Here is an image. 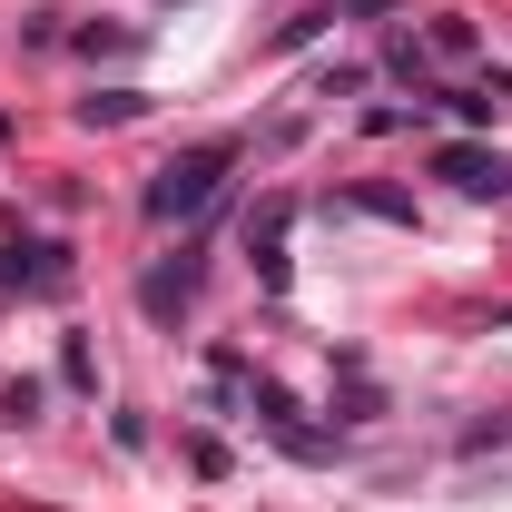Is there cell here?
<instances>
[{
	"instance_id": "cell-7",
	"label": "cell",
	"mask_w": 512,
	"mask_h": 512,
	"mask_svg": "<svg viewBox=\"0 0 512 512\" xmlns=\"http://www.w3.org/2000/svg\"><path fill=\"white\" fill-rule=\"evenodd\" d=\"M138 109H148L138 89H99V99H79V119H89V128H128Z\"/></svg>"
},
{
	"instance_id": "cell-5",
	"label": "cell",
	"mask_w": 512,
	"mask_h": 512,
	"mask_svg": "<svg viewBox=\"0 0 512 512\" xmlns=\"http://www.w3.org/2000/svg\"><path fill=\"white\" fill-rule=\"evenodd\" d=\"M188 296H197V247H188V256H168V266H148V276H138V306H148V316H158V325H178V316H188Z\"/></svg>"
},
{
	"instance_id": "cell-3",
	"label": "cell",
	"mask_w": 512,
	"mask_h": 512,
	"mask_svg": "<svg viewBox=\"0 0 512 512\" xmlns=\"http://www.w3.org/2000/svg\"><path fill=\"white\" fill-rule=\"evenodd\" d=\"M286 227H296V197H266V217L247 227V256H256V286L286 296Z\"/></svg>"
},
{
	"instance_id": "cell-6",
	"label": "cell",
	"mask_w": 512,
	"mask_h": 512,
	"mask_svg": "<svg viewBox=\"0 0 512 512\" xmlns=\"http://www.w3.org/2000/svg\"><path fill=\"white\" fill-rule=\"evenodd\" d=\"M434 178H453L473 197H512V158H493V148H434Z\"/></svg>"
},
{
	"instance_id": "cell-4",
	"label": "cell",
	"mask_w": 512,
	"mask_h": 512,
	"mask_svg": "<svg viewBox=\"0 0 512 512\" xmlns=\"http://www.w3.org/2000/svg\"><path fill=\"white\" fill-rule=\"evenodd\" d=\"M60 276H69V256L50 247V237H10V247H0V286H20V296H50Z\"/></svg>"
},
{
	"instance_id": "cell-2",
	"label": "cell",
	"mask_w": 512,
	"mask_h": 512,
	"mask_svg": "<svg viewBox=\"0 0 512 512\" xmlns=\"http://www.w3.org/2000/svg\"><path fill=\"white\" fill-rule=\"evenodd\" d=\"M247 414H266V434L296 453V463H325V453H335V434H316V424H306V414H296L276 384H256V394H247Z\"/></svg>"
},
{
	"instance_id": "cell-8",
	"label": "cell",
	"mask_w": 512,
	"mask_h": 512,
	"mask_svg": "<svg viewBox=\"0 0 512 512\" xmlns=\"http://www.w3.org/2000/svg\"><path fill=\"white\" fill-rule=\"evenodd\" d=\"M434 50H444V60H473L483 40H473V20H463V10H444V20H434Z\"/></svg>"
},
{
	"instance_id": "cell-1",
	"label": "cell",
	"mask_w": 512,
	"mask_h": 512,
	"mask_svg": "<svg viewBox=\"0 0 512 512\" xmlns=\"http://www.w3.org/2000/svg\"><path fill=\"white\" fill-rule=\"evenodd\" d=\"M227 168H237V138H207V148H188V158H168L158 178H148V217L158 227H178V217H207L217 207V188H227Z\"/></svg>"
}]
</instances>
